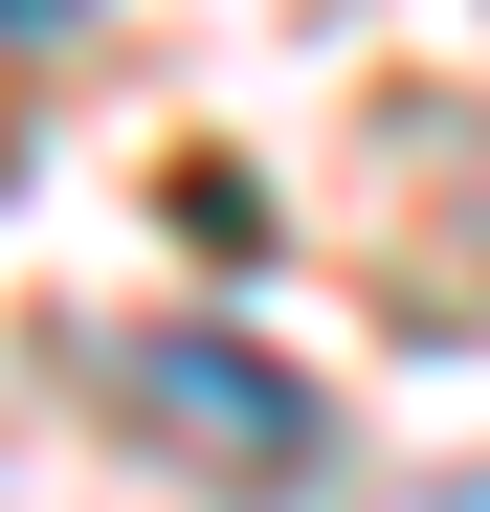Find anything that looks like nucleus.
I'll use <instances>...</instances> for the list:
<instances>
[{
    "label": "nucleus",
    "mask_w": 490,
    "mask_h": 512,
    "mask_svg": "<svg viewBox=\"0 0 490 512\" xmlns=\"http://www.w3.org/2000/svg\"><path fill=\"white\" fill-rule=\"evenodd\" d=\"M90 401H112V423H179V446L245 468V490H312V446H335V423H312V379H268L245 334H112Z\"/></svg>",
    "instance_id": "nucleus-1"
},
{
    "label": "nucleus",
    "mask_w": 490,
    "mask_h": 512,
    "mask_svg": "<svg viewBox=\"0 0 490 512\" xmlns=\"http://www.w3.org/2000/svg\"><path fill=\"white\" fill-rule=\"evenodd\" d=\"M0 23H23V45H67V23H90V0H0Z\"/></svg>",
    "instance_id": "nucleus-2"
}]
</instances>
